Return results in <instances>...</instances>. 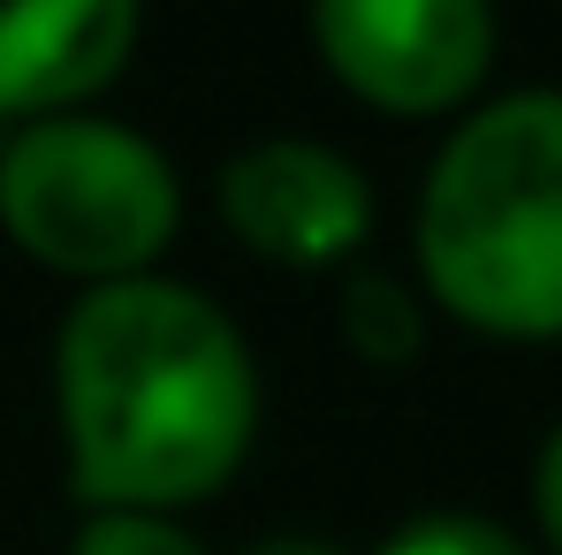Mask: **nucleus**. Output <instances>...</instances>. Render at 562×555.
Listing matches in <instances>:
<instances>
[{
  "label": "nucleus",
  "mask_w": 562,
  "mask_h": 555,
  "mask_svg": "<svg viewBox=\"0 0 562 555\" xmlns=\"http://www.w3.org/2000/svg\"><path fill=\"white\" fill-rule=\"evenodd\" d=\"M183 190L153 137L99 122V114H46L23 122L0 153V229L69 281H137L176 244Z\"/></svg>",
  "instance_id": "obj_3"
},
{
  "label": "nucleus",
  "mask_w": 562,
  "mask_h": 555,
  "mask_svg": "<svg viewBox=\"0 0 562 555\" xmlns=\"http://www.w3.org/2000/svg\"><path fill=\"white\" fill-rule=\"evenodd\" d=\"M54 396L92 510H190L236 479L259 434L251 343L205 289L160 275L106 281L69 304Z\"/></svg>",
  "instance_id": "obj_1"
},
{
  "label": "nucleus",
  "mask_w": 562,
  "mask_h": 555,
  "mask_svg": "<svg viewBox=\"0 0 562 555\" xmlns=\"http://www.w3.org/2000/svg\"><path fill=\"white\" fill-rule=\"evenodd\" d=\"M244 555H350L342 541H319V533H274V541H259V548Z\"/></svg>",
  "instance_id": "obj_11"
},
{
  "label": "nucleus",
  "mask_w": 562,
  "mask_h": 555,
  "mask_svg": "<svg viewBox=\"0 0 562 555\" xmlns=\"http://www.w3.org/2000/svg\"><path fill=\"white\" fill-rule=\"evenodd\" d=\"M380 555H532L509 525L494 518H464V510H434V518H411Z\"/></svg>",
  "instance_id": "obj_8"
},
{
  "label": "nucleus",
  "mask_w": 562,
  "mask_h": 555,
  "mask_svg": "<svg viewBox=\"0 0 562 555\" xmlns=\"http://www.w3.org/2000/svg\"><path fill=\"white\" fill-rule=\"evenodd\" d=\"M69 555H205L176 518H145V510H92Z\"/></svg>",
  "instance_id": "obj_9"
},
{
  "label": "nucleus",
  "mask_w": 562,
  "mask_h": 555,
  "mask_svg": "<svg viewBox=\"0 0 562 555\" xmlns=\"http://www.w3.org/2000/svg\"><path fill=\"white\" fill-rule=\"evenodd\" d=\"M327 69L380 114H449L494 62L486 0H312Z\"/></svg>",
  "instance_id": "obj_4"
},
{
  "label": "nucleus",
  "mask_w": 562,
  "mask_h": 555,
  "mask_svg": "<svg viewBox=\"0 0 562 555\" xmlns=\"http://www.w3.org/2000/svg\"><path fill=\"white\" fill-rule=\"evenodd\" d=\"M342 335L366 366H411L426 343V304L395 275H358L342 289Z\"/></svg>",
  "instance_id": "obj_7"
},
{
  "label": "nucleus",
  "mask_w": 562,
  "mask_h": 555,
  "mask_svg": "<svg viewBox=\"0 0 562 555\" xmlns=\"http://www.w3.org/2000/svg\"><path fill=\"white\" fill-rule=\"evenodd\" d=\"M145 0H0V114L46 122L99 99L137 54Z\"/></svg>",
  "instance_id": "obj_6"
},
{
  "label": "nucleus",
  "mask_w": 562,
  "mask_h": 555,
  "mask_svg": "<svg viewBox=\"0 0 562 555\" xmlns=\"http://www.w3.org/2000/svg\"><path fill=\"white\" fill-rule=\"evenodd\" d=\"M221 221L274 267H335L373 229V184L319 137H267L221 168Z\"/></svg>",
  "instance_id": "obj_5"
},
{
  "label": "nucleus",
  "mask_w": 562,
  "mask_h": 555,
  "mask_svg": "<svg viewBox=\"0 0 562 555\" xmlns=\"http://www.w3.org/2000/svg\"><path fill=\"white\" fill-rule=\"evenodd\" d=\"M532 518H540V541L562 555V426L540 442V464H532Z\"/></svg>",
  "instance_id": "obj_10"
},
{
  "label": "nucleus",
  "mask_w": 562,
  "mask_h": 555,
  "mask_svg": "<svg viewBox=\"0 0 562 555\" xmlns=\"http://www.w3.org/2000/svg\"><path fill=\"white\" fill-rule=\"evenodd\" d=\"M418 275L479 335H562V92H509L441 145L418 198Z\"/></svg>",
  "instance_id": "obj_2"
}]
</instances>
